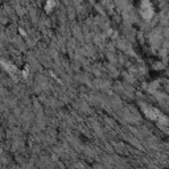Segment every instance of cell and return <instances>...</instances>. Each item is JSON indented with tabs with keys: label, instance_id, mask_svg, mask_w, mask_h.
Wrapping results in <instances>:
<instances>
[{
	"label": "cell",
	"instance_id": "cell-1",
	"mask_svg": "<svg viewBox=\"0 0 169 169\" xmlns=\"http://www.w3.org/2000/svg\"><path fill=\"white\" fill-rule=\"evenodd\" d=\"M168 134H169V131H168Z\"/></svg>",
	"mask_w": 169,
	"mask_h": 169
}]
</instances>
